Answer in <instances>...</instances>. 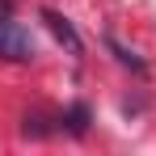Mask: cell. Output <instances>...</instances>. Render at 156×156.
<instances>
[{
	"mask_svg": "<svg viewBox=\"0 0 156 156\" xmlns=\"http://www.w3.org/2000/svg\"><path fill=\"white\" fill-rule=\"evenodd\" d=\"M105 47H110V51L118 55V63H127L131 72H139V76H144V72H148V63H144V59H139V55H135V51H127V47H122V42H118V38H105Z\"/></svg>",
	"mask_w": 156,
	"mask_h": 156,
	"instance_id": "obj_3",
	"label": "cell"
},
{
	"mask_svg": "<svg viewBox=\"0 0 156 156\" xmlns=\"http://www.w3.org/2000/svg\"><path fill=\"white\" fill-rule=\"evenodd\" d=\"M68 131L72 135H84L89 131V105H72L68 110Z\"/></svg>",
	"mask_w": 156,
	"mask_h": 156,
	"instance_id": "obj_4",
	"label": "cell"
},
{
	"mask_svg": "<svg viewBox=\"0 0 156 156\" xmlns=\"http://www.w3.org/2000/svg\"><path fill=\"white\" fill-rule=\"evenodd\" d=\"M42 21H47V30L55 34V42H63V47H68V55H84V38L76 34V26H72L63 13H55V9H42Z\"/></svg>",
	"mask_w": 156,
	"mask_h": 156,
	"instance_id": "obj_2",
	"label": "cell"
},
{
	"mask_svg": "<svg viewBox=\"0 0 156 156\" xmlns=\"http://www.w3.org/2000/svg\"><path fill=\"white\" fill-rule=\"evenodd\" d=\"M0 59H17V63L34 59V42H30V34H26L21 26H13V21H0Z\"/></svg>",
	"mask_w": 156,
	"mask_h": 156,
	"instance_id": "obj_1",
	"label": "cell"
}]
</instances>
